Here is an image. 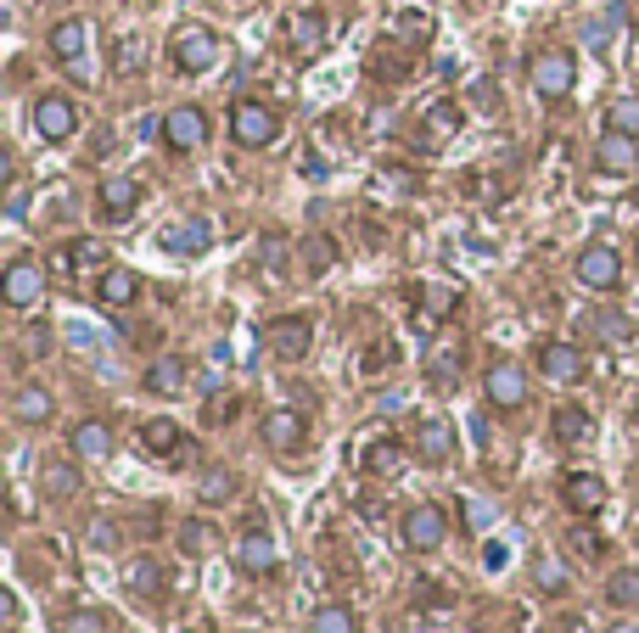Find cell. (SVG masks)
Wrapping results in <instances>:
<instances>
[{"label":"cell","mask_w":639,"mask_h":633,"mask_svg":"<svg viewBox=\"0 0 639 633\" xmlns=\"http://www.w3.org/2000/svg\"><path fill=\"white\" fill-rule=\"evenodd\" d=\"M168 56L179 73H208L219 62V34L208 23H179L174 40H168Z\"/></svg>","instance_id":"cell-1"},{"label":"cell","mask_w":639,"mask_h":633,"mask_svg":"<svg viewBox=\"0 0 639 633\" xmlns=\"http://www.w3.org/2000/svg\"><path fill=\"white\" fill-rule=\"evenodd\" d=\"M573 79H578L573 51H538L533 68H527V84H533V96H538V102H561L567 90H573Z\"/></svg>","instance_id":"cell-2"},{"label":"cell","mask_w":639,"mask_h":633,"mask_svg":"<svg viewBox=\"0 0 639 633\" xmlns=\"http://www.w3.org/2000/svg\"><path fill=\"white\" fill-rule=\"evenodd\" d=\"M230 135H236V146H247V152L276 146V141H281V118L269 113L264 102H236V107H230Z\"/></svg>","instance_id":"cell-3"},{"label":"cell","mask_w":639,"mask_h":633,"mask_svg":"<svg viewBox=\"0 0 639 633\" xmlns=\"http://www.w3.org/2000/svg\"><path fill=\"white\" fill-rule=\"evenodd\" d=\"M264 347L292 365V359H303L315 347V320L309 314H276V320L264 325Z\"/></svg>","instance_id":"cell-4"},{"label":"cell","mask_w":639,"mask_h":633,"mask_svg":"<svg viewBox=\"0 0 639 633\" xmlns=\"http://www.w3.org/2000/svg\"><path fill=\"white\" fill-rule=\"evenodd\" d=\"M404 550H415V556H432L443 538H449V510L443 505H415V510H404Z\"/></svg>","instance_id":"cell-5"},{"label":"cell","mask_w":639,"mask_h":633,"mask_svg":"<svg viewBox=\"0 0 639 633\" xmlns=\"http://www.w3.org/2000/svg\"><path fill=\"white\" fill-rule=\"evenodd\" d=\"M281 34H287V51L309 62V56H320V51H326V40H331V23H326L315 7H303V12H292V18H287V29H281Z\"/></svg>","instance_id":"cell-6"},{"label":"cell","mask_w":639,"mask_h":633,"mask_svg":"<svg viewBox=\"0 0 639 633\" xmlns=\"http://www.w3.org/2000/svg\"><path fill=\"white\" fill-rule=\"evenodd\" d=\"M483 387H488V404H494V409H522V404H527V371H522V365H511V359L488 365Z\"/></svg>","instance_id":"cell-7"},{"label":"cell","mask_w":639,"mask_h":633,"mask_svg":"<svg viewBox=\"0 0 639 633\" xmlns=\"http://www.w3.org/2000/svg\"><path fill=\"white\" fill-rule=\"evenodd\" d=\"M40 292H45V269L34 258H12L7 281H0V298H7L12 309H29V303H40Z\"/></svg>","instance_id":"cell-8"},{"label":"cell","mask_w":639,"mask_h":633,"mask_svg":"<svg viewBox=\"0 0 639 633\" xmlns=\"http://www.w3.org/2000/svg\"><path fill=\"white\" fill-rule=\"evenodd\" d=\"M163 141H168L174 152H197V146L208 141V113H203V107H174V113H163Z\"/></svg>","instance_id":"cell-9"},{"label":"cell","mask_w":639,"mask_h":633,"mask_svg":"<svg viewBox=\"0 0 639 633\" xmlns=\"http://www.w3.org/2000/svg\"><path fill=\"white\" fill-rule=\"evenodd\" d=\"M578 281L584 287H595V292H611L617 281H622V258H617V247H584L578 252Z\"/></svg>","instance_id":"cell-10"},{"label":"cell","mask_w":639,"mask_h":633,"mask_svg":"<svg viewBox=\"0 0 639 633\" xmlns=\"http://www.w3.org/2000/svg\"><path fill=\"white\" fill-rule=\"evenodd\" d=\"M236 561H241V572H252V578L276 572V538H269V527H264V521H247V527H241Z\"/></svg>","instance_id":"cell-11"},{"label":"cell","mask_w":639,"mask_h":633,"mask_svg":"<svg viewBox=\"0 0 639 633\" xmlns=\"http://www.w3.org/2000/svg\"><path fill=\"white\" fill-rule=\"evenodd\" d=\"M264 443L276 448V455H298V448L309 443V421L298 409H269L264 415Z\"/></svg>","instance_id":"cell-12"},{"label":"cell","mask_w":639,"mask_h":633,"mask_svg":"<svg viewBox=\"0 0 639 633\" xmlns=\"http://www.w3.org/2000/svg\"><path fill=\"white\" fill-rule=\"evenodd\" d=\"M34 129H40V141H51V146L73 141V129H79L73 102H68V96H45V102L34 107Z\"/></svg>","instance_id":"cell-13"},{"label":"cell","mask_w":639,"mask_h":633,"mask_svg":"<svg viewBox=\"0 0 639 633\" xmlns=\"http://www.w3.org/2000/svg\"><path fill=\"white\" fill-rule=\"evenodd\" d=\"M415 460L421 466H449L454 460V426L449 421H421L415 426Z\"/></svg>","instance_id":"cell-14"},{"label":"cell","mask_w":639,"mask_h":633,"mask_svg":"<svg viewBox=\"0 0 639 633\" xmlns=\"http://www.w3.org/2000/svg\"><path fill=\"white\" fill-rule=\"evenodd\" d=\"M96 197H102V219H107V225H124V219L135 214V203H141V186H135L130 174H107Z\"/></svg>","instance_id":"cell-15"},{"label":"cell","mask_w":639,"mask_h":633,"mask_svg":"<svg viewBox=\"0 0 639 633\" xmlns=\"http://www.w3.org/2000/svg\"><path fill=\"white\" fill-rule=\"evenodd\" d=\"M51 269H62V276H90V269H107V247L90 241V236H79V241H68L62 252H51Z\"/></svg>","instance_id":"cell-16"},{"label":"cell","mask_w":639,"mask_h":633,"mask_svg":"<svg viewBox=\"0 0 639 633\" xmlns=\"http://www.w3.org/2000/svg\"><path fill=\"white\" fill-rule=\"evenodd\" d=\"M561 499H567L573 516H595V510L606 505V482H600L595 471H567V477H561Z\"/></svg>","instance_id":"cell-17"},{"label":"cell","mask_w":639,"mask_h":633,"mask_svg":"<svg viewBox=\"0 0 639 633\" xmlns=\"http://www.w3.org/2000/svg\"><path fill=\"white\" fill-rule=\"evenodd\" d=\"M538 371L550 382H578L584 376V347L573 342H538Z\"/></svg>","instance_id":"cell-18"},{"label":"cell","mask_w":639,"mask_h":633,"mask_svg":"<svg viewBox=\"0 0 639 633\" xmlns=\"http://www.w3.org/2000/svg\"><path fill=\"white\" fill-rule=\"evenodd\" d=\"M639 163V146H633V135H622V129H606L600 135V146H595V168L600 174H628Z\"/></svg>","instance_id":"cell-19"},{"label":"cell","mask_w":639,"mask_h":633,"mask_svg":"<svg viewBox=\"0 0 639 633\" xmlns=\"http://www.w3.org/2000/svg\"><path fill=\"white\" fill-rule=\"evenodd\" d=\"M359 471H364V477H399V471H404V443H393V437L364 443V448H359Z\"/></svg>","instance_id":"cell-20"},{"label":"cell","mask_w":639,"mask_h":633,"mask_svg":"<svg viewBox=\"0 0 639 633\" xmlns=\"http://www.w3.org/2000/svg\"><path fill=\"white\" fill-rule=\"evenodd\" d=\"M96 298H102V309H130L135 298H141V276L135 269H102V281H96Z\"/></svg>","instance_id":"cell-21"},{"label":"cell","mask_w":639,"mask_h":633,"mask_svg":"<svg viewBox=\"0 0 639 633\" xmlns=\"http://www.w3.org/2000/svg\"><path fill=\"white\" fill-rule=\"evenodd\" d=\"M84 45H90V23H79V18H62V23L51 29V56H56L62 68L84 62Z\"/></svg>","instance_id":"cell-22"},{"label":"cell","mask_w":639,"mask_h":633,"mask_svg":"<svg viewBox=\"0 0 639 633\" xmlns=\"http://www.w3.org/2000/svg\"><path fill=\"white\" fill-rule=\"evenodd\" d=\"M73 455L79 460H107L113 455V426L107 421H79L73 426Z\"/></svg>","instance_id":"cell-23"},{"label":"cell","mask_w":639,"mask_h":633,"mask_svg":"<svg viewBox=\"0 0 639 633\" xmlns=\"http://www.w3.org/2000/svg\"><path fill=\"white\" fill-rule=\"evenodd\" d=\"M208 241H214L208 219H186V225L163 230V247H168V252H179V258H197V252H208Z\"/></svg>","instance_id":"cell-24"},{"label":"cell","mask_w":639,"mask_h":633,"mask_svg":"<svg viewBox=\"0 0 639 633\" xmlns=\"http://www.w3.org/2000/svg\"><path fill=\"white\" fill-rule=\"evenodd\" d=\"M550 432H556V443H589L595 437V415L584 404H561L550 415Z\"/></svg>","instance_id":"cell-25"},{"label":"cell","mask_w":639,"mask_h":633,"mask_svg":"<svg viewBox=\"0 0 639 633\" xmlns=\"http://www.w3.org/2000/svg\"><path fill=\"white\" fill-rule=\"evenodd\" d=\"M124 589H130L135 600H163V567H157L152 556H135V561L124 567Z\"/></svg>","instance_id":"cell-26"},{"label":"cell","mask_w":639,"mask_h":633,"mask_svg":"<svg viewBox=\"0 0 639 633\" xmlns=\"http://www.w3.org/2000/svg\"><path fill=\"white\" fill-rule=\"evenodd\" d=\"M303 276H326V269L337 263V236H326V230H315V236H303Z\"/></svg>","instance_id":"cell-27"},{"label":"cell","mask_w":639,"mask_h":633,"mask_svg":"<svg viewBox=\"0 0 639 633\" xmlns=\"http://www.w3.org/2000/svg\"><path fill=\"white\" fill-rule=\"evenodd\" d=\"M179 387H186V359H157V365L146 371V393L168 398V393H179Z\"/></svg>","instance_id":"cell-28"},{"label":"cell","mask_w":639,"mask_h":633,"mask_svg":"<svg viewBox=\"0 0 639 633\" xmlns=\"http://www.w3.org/2000/svg\"><path fill=\"white\" fill-rule=\"evenodd\" d=\"M141 443H146V455H157V460H174V448H179V426L174 421H146L141 426Z\"/></svg>","instance_id":"cell-29"},{"label":"cell","mask_w":639,"mask_h":633,"mask_svg":"<svg viewBox=\"0 0 639 633\" xmlns=\"http://www.w3.org/2000/svg\"><path fill=\"white\" fill-rule=\"evenodd\" d=\"M309 633H359V611L353 605H320L309 616Z\"/></svg>","instance_id":"cell-30"},{"label":"cell","mask_w":639,"mask_h":633,"mask_svg":"<svg viewBox=\"0 0 639 633\" xmlns=\"http://www.w3.org/2000/svg\"><path fill=\"white\" fill-rule=\"evenodd\" d=\"M12 415L29 421V426H45V421H51V393H45V387H23V393L12 398Z\"/></svg>","instance_id":"cell-31"},{"label":"cell","mask_w":639,"mask_h":633,"mask_svg":"<svg viewBox=\"0 0 639 633\" xmlns=\"http://www.w3.org/2000/svg\"><path fill=\"white\" fill-rule=\"evenodd\" d=\"M56 633H107V611H96V605H73V611L56 616Z\"/></svg>","instance_id":"cell-32"},{"label":"cell","mask_w":639,"mask_h":633,"mask_svg":"<svg viewBox=\"0 0 639 633\" xmlns=\"http://www.w3.org/2000/svg\"><path fill=\"white\" fill-rule=\"evenodd\" d=\"M606 600L617 611H639V572H611L606 578Z\"/></svg>","instance_id":"cell-33"},{"label":"cell","mask_w":639,"mask_h":633,"mask_svg":"<svg viewBox=\"0 0 639 633\" xmlns=\"http://www.w3.org/2000/svg\"><path fill=\"white\" fill-rule=\"evenodd\" d=\"M426 141H449L454 129H461V107H454V102H437V107H426Z\"/></svg>","instance_id":"cell-34"},{"label":"cell","mask_w":639,"mask_h":633,"mask_svg":"<svg viewBox=\"0 0 639 633\" xmlns=\"http://www.w3.org/2000/svg\"><path fill=\"white\" fill-rule=\"evenodd\" d=\"M73 488H79V471H73V466H40V494L68 499Z\"/></svg>","instance_id":"cell-35"},{"label":"cell","mask_w":639,"mask_h":633,"mask_svg":"<svg viewBox=\"0 0 639 633\" xmlns=\"http://www.w3.org/2000/svg\"><path fill=\"white\" fill-rule=\"evenodd\" d=\"M606 129H622V135H639V96H617L606 107Z\"/></svg>","instance_id":"cell-36"},{"label":"cell","mask_w":639,"mask_h":633,"mask_svg":"<svg viewBox=\"0 0 639 633\" xmlns=\"http://www.w3.org/2000/svg\"><path fill=\"white\" fill-rule=\"evenodd\" d=\"M236 409H241V398L214 387V393H208V409H203V421H208V426H225V421H236Z\"/></svg>","instance_id":"cell-37"},{"label":"cell","mask_w":639,"mask_h":633,"mask_svg":"<svg viewBox=\"0 0 639 633\" xmlns=\"http://www.w3.org/2000/svg\"><path fill=\"white\" fill-rule=\"evenodd\" d=\"M197 494H203V505H219V499H230V494H236V471H208Z\"/></svg>","instance_id":"cell-38"},{"label":"cell","mask_w":639,"mask_h":633,"mask_svg":"<svg viewBox=\"0 0 639 633\" xmlns=\"http://www.w3.org/2000/svg\"><path fill=\"white\" fill-rule=\"evenodd\" d=\"M393 359H399V347H393V342H377L371 353L359 359V376H382V371L393 365Z\"/></svg>","instance_id":"cell-39"},{"label":"cell","mask_w":639,"mask_h":633,"mask_svg":"<svg viewBox=\"0 0 639 633\" xmlns=\"http://www.w3.org/2000/svg\"><path fill=\"white\" fill-rule=\"evenodd\" d=\"M567 544H573L584 561H600V556H606V544H600L595 532H584V527H573V532H567Z\"/></svg>","instance_id":"cell-40"},{"label":"cell","mask_w":639,"mask_h":633,"mask_svg":"<svg viewBox=\"0 0 639 633\" xmlns=\"http://www.w3.org/2000/svg\"><path fill=\"white\" fill-rule=\"evenodd\" d=\"M426 376H432L437 387H454V382H461V365H454V359H443V353H437V359H432V371H426Z\"/></svg>","instance_id":"cell-41"},{"label":"cell","mask_w":639,"mask_h":633,"mask_svg":"<svg viewBox=\"0 0 639 633\" xmlns=\"http://www.w3.org/2000/svg\"><path fill=\"white\" fill-rule=\"evenodd\" d=\"M399 29H404L410 40H426V34H432V18H426V12H399Z\"/></svg>","instance_id":"cell-42"},{"label":"cell","mask_w":639,"mask_h":633,"mask_svg":"<svg viewBox=\"0 0 639 633\" xmlns=\"http://www.w3.org/2000/svg\"><path fill=\"white\" fill-rule=\"evenodd\" d=\"M113 68H118V73L141 68V40H118V51H113Z\"/></svg>","instance_id":"cell-43"},{"label":"cell","mask_w":639,"mask_h":633,"mask_svg":"<svg viewBox=\"0 0 639 633\" xmlns=\"http://www.w3.org/2000/svg\"><path fill=\"white\" fill-rule=\"evenodd\" d=\"M208 544H214V538H208V521H186V550H192V556H203Z\"/></svg>","instance_id":"cell-44"},{"label":"cell","mask_w":639,"mask_h":633,"mask_svg":"<svg viewBox=\"0 0 639 633\" xmlns=\"http://www.w3.org/2000/svg\"><path fill=\"white\" fill-rule=\"evenodd\" d=\"M600 331H606V336H617V342H622V336H633V325H628L622 314H600Z\"/></svg>","instance_id":"cell-45"},{"label":"cell","mask_w":639,"mask_h":633,"mask_svg":"<svg viewBox=\"0 0 639 633\" xmlns=\"http://www.w3.org/2000/svg\"><path fill=\"white\" fill-rule=\"evenodd\" d=\"M281 258H287V241H281V236H269V241H264V263H269V269H281Z\"/></svg>","instance_id":"cell-46"},{"label":"cell","mask_w":639,"mask_h":633,"mask_svg":"<svg viewBox=\"0 0 639 633\" xmlns=\"http://www.w3.org/2000/svg\"><path fill=\"white\" fill-rule=\"evenodd\" d=\"M538 583H544V594H561V589H567L561 567H544V578H538Z\"/></svg>","instance_id":"cell-47"},{"label":"cell","mask_w":639,"mask_h":633,"mask_svg":"<svg viewBox=\"0 0 639 633\" xmlns=\"http://www.w3.org/2000/svg\"><path fill=\"white\" fill-rule=\"evenodd\" d=\"M23 208H29V197H23V186H12V197H7V214H12V219H23Z\"/></svg>","instance_id":"cell-48"},{"label":"cell","mask_w":639,"mask_h":633,"mask_svg":"<svg viewBox=\"0 0 639 633\" xmlns=\"http://www.w3.org/2000/svg\"><path fill=\"white\" fill-rule=\"evenodd\" d=\"M303 174H309V179H320V174H326V157H315V152H309V157H303Z\"/></svg>","instance_id":"cell-49"},{"label":"cell","mask_w":639,"mask_h":633,"mask_svg":"<svg viewBox=\"0 0 639 633\" xmlns=\"http://www.w3.org/2000/svg\"><path fill=\"white\" fill-rule=\"evenodd\" d=\"M606 633H639V622H617V627H606Z\"/></svg>","instance_id":"cell-50"},{"label":"cell","mask_w":639,"mask_h":633,"mask_svg":"<svg viewBox=\"0 0 639 633\" xmlns=\"http://www.w3.org/2000/svg\"><path fill=\"white\" fill-rule=\"evenodd\" d=\"M633 421H639V409H633Z\"/></svg>","instance_id":"cell-51"}]
</instances>
